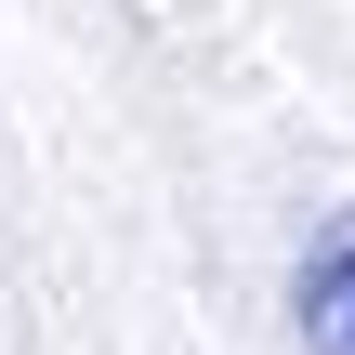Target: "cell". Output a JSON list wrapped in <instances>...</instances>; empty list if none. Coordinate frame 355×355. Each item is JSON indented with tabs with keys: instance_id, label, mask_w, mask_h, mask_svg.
I'll return each instance as SVG.
<instances>
[{
	"instance_id": "cell-1",
	"label": "cell",
	"mask_w": 355,
	"mask_h": 355,
	"mask_svg": "<svg viewBox=\"0 0 355 355\" xmlns=\"http://www.w3.org/2000/svg\"><path fill=\"white\" fill-rule=\"evenodd\" d=\"M290 303H303V343H316V355H355V211L316 237V250H303Z\"/></svg>"
}]
</instances>
